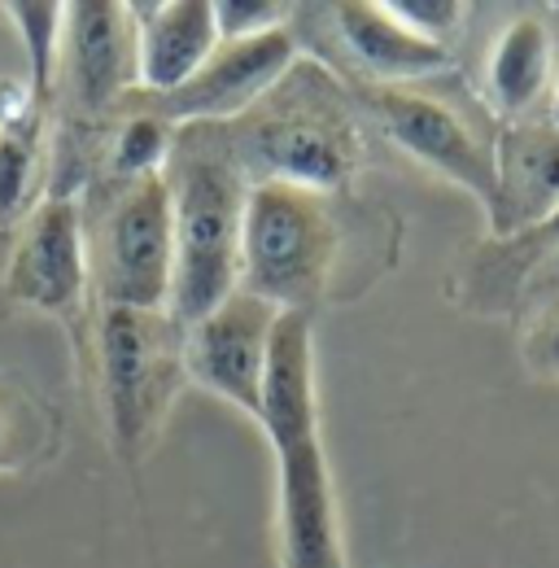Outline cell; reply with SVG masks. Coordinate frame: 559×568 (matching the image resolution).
<instances>
[{
  "mask_svg": "<svg viewBox=\"0 0 559 568\" xmlns=\"http://www.w3.org/2000/svg\"><path fill=\"white\" fill-rule=\"evenodd\" d=\"M385 4L398 22H407L416 36L433 40V44H446V36L459 31V22H464L459 0H385Z\"/></svg>",
  "mask_w": 559,
  "mask_h": 568,
  "instance_id": "44dd1931",
  "label": "cell"
},
{
  "mask_svg": "<svg viewBox=\"0 0 559 568\" xmlns=\"http://www.w3.org/2000/svg\"><path fill=\"white\" fill-rule=\"evenodd\" d=\"M166 189L175 227L171 315L193 324L241 288V236L254 184L232 149L227 123L175 128Z\"/></svg>",
  "mask_w": 559,
  "mask_h": 568,
  "instance_id": "6da1fadb",
  "label": "cell"
},
{
  "mask_svg": "<svg viewBox=\"0 0 559 568\" xmlns=\"http://www.w3.org/2000/svg\"><path fill=\"white\" fill-rule=\"evenodd\" d=\"M525 358H529V367H533L538 376L559 381V302H551V306L542 311V320L533 324V333H529V342H525Z\"/></svg>",
  "mask_w": 559,
  "mask_h": 568,
  "instance_id": "7402d4cb",
  "label": "cell"
},
{
  "mask_svg": "<svg viewBox=\"0 0 559 568\" xmlns=\"http://www.w3.org/2000/svg\"><path fill=\"white\" fill-rule=\"evenodd\" d=\"M363 101L376 114V123L385 128V136L403 153H411L416 162L433 166L437 175H446L464 193H472L486 206L489 223L498 219L494 149H486V141L464 123L459 110H450L441 97L416 92L411 83H403V88H380L376 83L372 92H363Z\"/></svg>",
  "mask_w": 559,
  "mask_h": 568,
  "instance_id": "9c48e42d",
  "label": "cell"
},
{
  "mask_svg": "<svg viewBox=\"0 0 559 568\" xmlns=\"http://www.w3.org/2000/svg\"><path fill=\"white\" fill-rule=\"evenodd\" d=\"M297 62V40L288 27L250 36V40H218L210 62L193 74L184 88L166 97H144L132 92L128 101L166 119L171 128L189 123H236L245 110H254L284 74Z\"/></svg>",
  "mask_w": 559,
  "mask_h": 568,
  "instance_id": "ba28073f",
  "label": "cell"
},
{
  "mask_svg": "<svg viewBox=\"0 0 559 568\" xmlns=\"http://www.w3.org/2000/svg\"><path fill=\"white\" fill-rule=\"evenodd\" d=\"M288 13L293 4H280V0H214L218 40H250V36L280 31Z\"/></svg>",
  "mask_w": 559,
  "mask_h": 568,
  "instance_id": "ffe728a7",
  "label": "cell"
},
{
  "mask_svg": "<svg viewBox=\"0 0 559 568\" xmlns=\"http://www.w3.org/2000/svg\"><path fill=\"white\" fill-rule=\"evenodd\" d=\"M551 119L559 123V88H556V101H551Z\"/></svg>",
  "mask_w": 559,
  "mask_h": 568,
  "instance_id": "cb8c5ba5",
  "label": "cell"
},
{
  "mask_svg": "<svg viewBox=\"0 0 559 568\" xmlns=\"http://www.w3.org/2000/svg\"><path fill=\"white\" fill-rule=\"evenodd\" d=\"M128 114L119 119L114 136H110V171L123 184H140L149 175H166L171 166V149H175V128L140 105H123Z\"/></svg>",
  "mask_w": 559,
  "mask_h": 568,
  "instance_id": "d6986e66",
  "label": "cell"
},
{
  "mask_svg": "<svg viewBox=\"0 0 559 568\" xmlns=\"http://www.w3.org/2000/svg\"><path fill=\"white\" fill-rule=\"evenodd\" d=\"M280 481V560L284 568H346L333 473L319 437V416L267 425Z\"/></svg>",
  "mask_w": 559,
  "mask_h": 568,
  "instance_id": "52a82bcc",
  "label": "cell"
},
{
  "mask_svg": "<svg viewBox=\"0 0 559 568\" xmlns=\"http://www.w3.org/2000/svg\"><path fill=\"white\" fill-rule=\"evenodd\" d=\"M136 22V92L166 97L184 88L218 49L214 0H157L132 4Z\"/></svg>",
  "mask_w": 559,
  "mask_h": 568,
  "instance_id": "7c38bea8",
  "label": "cell"
},
{
  "mask_svg": "<svg viewBox=\"0 0 559 568\" xmlns=\"http://www.w3.org/2000/svg\"><path fill=\"white\" fill-rule=\"evenodd\" d=\"M538 232H542V241H547V245H556V250H559V211L551 214V219H547Z\"/></svg>",
  "mask_w": 559,
  "mask_h": 568,
  "instance_id": "603a6c76",
  "label": "cell"
},
{
  "mask_svg": "<svg viewBox=\"0 0 559 568\" xmlns=\"http://www.w3.org/2000/svg\"><path fill=\"white\" fill-rule=\"evenodd\" d=\"M22 49H27V62H31V92L49 105L53 101V88H58V74H62V44H67V4H53V0H13L4 4Z\"/></svg>",
  "mask_w": 559,
  "mask_h": 568,
  "instance_id": "ac0fdd59",
  "label": "cell"
},
{
  "mask_svg": "<svg viewBox=\"0 0 559 568\" xmlns=\"http://www.w3.org/2000/svg\"><path fill=\"white\" fill-rule=\"evenodd\" d=\"M44 110L49 105L31 88L0 83V223L27 211L35 184H40Z\"/></svg>",
  "mask_w": 559,
  "mask_h": 568,
  "instance_id": "2e32d148",
  "label": "cell"
},
{
  "mask_svg": "<svg viewBox=\"0 0 559 568\" xmlns=\"http://www.w3.org/2000/svg\"><path fill=\"white\" fill-rule=\"evenodd\" d=\"M333 22L349 58L367 74H376L380 88H403V83H416L450 67L446 44L416 36L407 22L389 13V4L346 0V4H333Z\"/></svg>",
  "mask_w": 559,
  "mask_h": 568,
  "instance_id": "5bb4252c",
  "label": "cell"
},
{
  "mask_svg": "<svg viewBox=\"0 0 559 568\" xmlns=\"http://www.w3.org/2000/svg\"><path fill=\"white\" fill-rule=\"evenodd\" d=\"M551 67H556L551 27L533 13L516 18L489 53V101L498 105V114L520 119L525 110H533L551 83Z\"/></svg>",
  "mask_w": 559,
  "mask_h": 568,
  "instance_id": "9a60e30c",
  "label": "cell"
},
{
  "mask_svg": "<svg viewBox=\"0 0 559 568\" xmlns=\"http://www.w3.org/2000/svg\"><path fill=\"white\" fill-rule=\"evenodd\" d=\"M0 288L13 306L44 311L70 328L88 320V219L74 193H49L40 206L22 214L13 245L4 254Z\"/></svg>",
  "mask_w": 559,
  "mask_h": 568,
  "instance_id": "8992f818",
  "label": "cell"
},
{
  "mask_svg": "<svg viewBox=\"0 0 559 568\" xmlns=\"http://www.w3.org/2000/svg\"><path fill=\"white\" fill-rule=\"evenodd\" d=\"M227 136L250 184L288 180L337 193L363 158V136L342 83L302 58L254 110L227 123Z\"/></svg>",
  "mask_w": 559,
  "mask_h": 568,
  "instance_id": "7a4b0ae2",
  "label": "cell"
},
{
  "mask_svg": "<svg viewBox=\"0 0 559 568\" xmlns=\"http://www.w3.org/2000/svg\"><path fill=\"white\" fill-rule=\"evenodd\" d=\"M88 267L101 306L171 311L175 227L166 175L123 184L88 227Z\"/></svg>",
  "mask_w": 559,
  "mask_h": 568,
  "instance_id": "5b68a950",
  "label": "cell"
},
{
  "mask_svg": "<svg viewBox=\"0 0 559 568\" xmlns=\"http://www.w3.org/2000/svg\"><path fill=\"white\" fill-rule=\"evenodd\" d=\"M276 306L236 288L210 315L184 324V376L258 425Z\"/></svg>",
  "mask_w": 559,
  "mask_h": 568,
  "instance_id": "30bf717a",
  "label": "cell"
},
{
  "mask_svg": "<svg viewBox=\"0 0 559 568\" xmlns=\"http://www.w3.org/2000/svg\"><path fill=\"white\" fill-rule=\"evenodd\" d=\"M62 416L22 381L0 376V477H22L58 455Z\"/></svg>",
  "mask_w": 559,
  "mask_h": 568,
  "instance_id": "e0dca14e",
  "label": "cell"
},
{
  "mask_svg": "<svg viewBox=\"0 0 559 568\" xmlns=\"http://www.w3.org/2000/svg\"><path fill=\"white\" fill-rule=\"evenodd\" d=\"M62 74L74 114L105 119L136 92V22L132 4L119 0H74L67 4Z\"/></svg>",
  "mask_w": 559,
  "mask_h": 568,
  "instance_id": "8fae6325",
  "label": "cell"
},
{
  "mask_svg": "<svg viewBox=\"0 0 559 568\" xmlns=\"http://www.w3.org/2000/svg\"><path fill=\"white\" fill-rule=\"evenodd\" d=\"M498 162V219L494 232L542 227L559 211V123L525 119L502 132Z\"/></svg>",
  "mask_w": 559,
  "mask_h": 568,
  "instance_id": "4fadbf2b",
  "label": "cell"
},
{
  "mask_svg": "<svg viewBox=\"0 0 559 568\" xmlns=\"http://www.w3.org/2000/svg\"><path fill=\"white\" fill-rule=\"evenodd\" d=\"M96 351L114 446L136 464L184 381V324L171 311L101 306Z\"/></svg>",
  "mask_w": 559,
  "mask_h": 568,
  "instance_id": "277c9868",
  "label": "cell"
},
{
  "mask_svg": "<svg viewBox=\"0 0 559 568\" xmlns=\"http://www.w3.org/2000/svg\"><path fill=\"white\" fill-rule=\"evenodd\" d=\"M551 263H556V276H559V250H556V254H551Z\"/></svg>",
  "mask_w": 559,
  "mask_h": 568,
  "instance_id": "d4e9b609",
  "label": "cell"
},
{
  "mask_svg": "<svg viewBox=\"0 0 559 568\" xmlns=\"http://www.w3.org/2000/svg\"><path fill=\"white\" fill-rule=\"evenodd\" d=\"M346 227L333 193L263 180L250 189L241 236V288L276 311L311 315L342 272Z\"/></svg>",
  "mask_w": 559,
  "mask_h": 568,
  "instance_id": "3957f363",
  "label": "cell"
}]
</instances>
